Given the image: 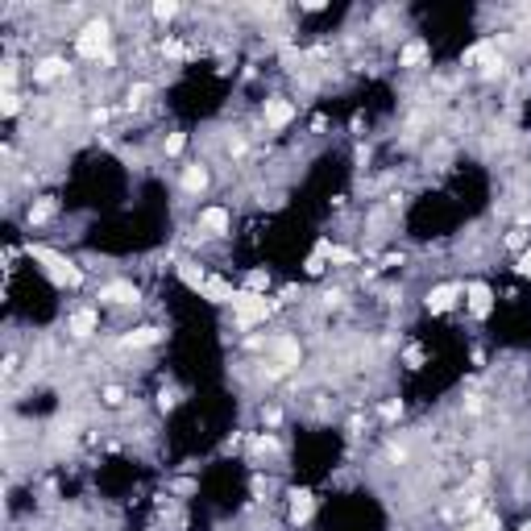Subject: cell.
<instances>
[{"instance_id":"obj_4","label":"cell","mask_w":531,"mask_h":531,"mask_svg":"<svg viewBox=\"0 0 531 531\" xmlns=\"http://www.w3.org/2000/svg\"><path fill=\"white\" fill-rule=\"evenodd\" d=\"M295 365H299V341L278 336V341H274V365H270V374L278 378V374H287V369H295Z\"/></svg>"},{"instance_id":"obj_25","label":"cell","mask_w":531,"mask_h":531,"mask_svg":"<svg viewBox=\"0 0 531 531\" xmlns=\"http://www.w3.org/2000/svg\"><path fill=\"white\" fill-rule=\"evenodd\" d=\"M274 448H278L274 436H258V440H254V452H274Z\"/></svg>"},{"instance_id":"obj_32","label":"cell","mask_w":531,"mask_h":531,"mask_svg":"<svg viewBox=\"0 0 531 531\" xmlns=\"http://www.w3.org/2000/svg\"><path fill=\"white\" fill-rule=\"evenodd\" d=\"M461 531H486V527L482 523H469V527H461Z\"/></svg>"},{"instance_id":"obj_22","label":"cell","mask_w":531,"mask_h":531,"mask_svg":"<svg viewBox=\"0 0 531 531\" xmlns=\"http://www.w3.org/2000/svg\"><path fill=\"white\" fill-rule=\"evenodd\" d=\"M104 402H108V407H121V402H125V391H121V386H104Z\"/></svg>"},{"instance_id":"obj_1","label":"cell","mask_w":531,"mask_h":531,"mask_svg":"<svg viewBox=\"0 0 531 531\" xmlns=\"http://www.w3.org/2000/svg\"><path fill=\"white\" fill-rule=\"evenodd\" d=\"M29 258L34 262H42V270L50 274V282H58V287H75L79 278H84V270L75 262H67L63 254H54V249H42V245H29Z\"/></svg>"},{"instance_id":"obj_30","label":"cell","mask_w":531,"mask_h":531,"mask_svg":"<svg viewBox=\"0 0 531 531\" xmlns=\"http://www.w3.org/2000/svg\"><path fill=\"white\" fill-rule=\"evenodd\" d=\"M482 527H486V531H502V523H498V515H486V519H482Z\"/></svg>"},{"instance_id":"obj_12","label":"cell","mask_w":531,"mask_h":531,"mask_svg":"<svg viewBox=\"0 0 531 531\" xmlns=\"http://www.w3.org/2000/svg\"><path fill=\"white\" fill-rule=\"evenodd\" d=\"M158 341H162L158 328H137V332H129L121 345H125V349H150V345H158Z\"/></svg>"},{"instance_id":"obj_21","label":"cell","mask_w":531,"mask_h":531,"mask_svg":"<svg viewBox=\"0 0 531 531\" xmlns=\"http://www.w3.org/2000/svg\"><path fill=\"white\" fill-rule=\"evenodd\" d=\"M183 145H187V133H171V137H166V154H171V158L183 154Z\"/></svg>"},{"instance_id":"obj_28","label":"cell","mask_w":531,"mask_h":531,"mask_svg":"<svg viewBox=\"0 0 531 531\" xmlns=\"http://www.w3.org/2000/svg\"><path fill=\"white\" fill-rule=\"evenodd\" d=\"M145 96H150V84H137V88L129 91V100H133V104H141V100H145Z\"/></svg>"},{"instance_id":"obj_10","label":"cell","mask_w":531,"mask_h":531,"mask_svg":"<svg viewBox=\"0 0 531 531\" xmlns=\"http://www.w3.org/2000/svg\"><path fill=\"white\" fill-rule=\"evenodd\" d=\"M457 295H461V287H452V282H444V287H436L432 295H428V311H448L452 303H457Z\"/></svg>"},{"instance_id":"obj_13","label":"cell","mask_w":531,"mask_h":531,"mask_svg":"<svg viewBox=\"0 0 531 531\" xmlns=\"http://www.w3.org/2000/svg\"><path fill=\"white\" fill-rule=\"evenodd\" d=\"M91 332H96V311H91V308L75 311V315H71V336H79V341H84V336H91Z\"/></svg>"},{"instance_id":"obj_9","label":"cell","mask_w":531,"mask_h":531,"mask_svg":"<svg viewBox=\"0 0 531 531\" xmlns=\"http://www.w3.org/2000/svg\"><path fill=\"white\" fill-rule=\"evenodd\" d=\"M465 63H482V71H486V75H498V67H502V63L494 58V42L473 46V50L465 54Z\"/></svg>"},{"instance_id":"obj_24","label":"cell","mask_w":531,"mask_h":531,"mask_svg":"<svg viewBox=\"0 0 531 531\" xmlns=\"http://www.w3.org/2000/svg\"><path fill=\"white\" fill-rule=\"evenodd\" d=\"M262 287H266V274L262 270H254V274L245 278V291H258V295H262Z\"/></svg>"},{"instance_id":"obj_20","label":"cell","mask_w":531,"mask_h":531,"mask_svg":"<svg viewBox=\"0 0 531 531\" xmlns=\"http://www.w3.org/2000/svg\"><path fill=\"white\" fill-rule=\"evenodd\" d=\"M175 13H178L175 0H158V4H154V17H158V21H171Z\"/></svg>"},{"instance_id":"obj_17","label":"cell","mask_w":531,"mask_h":531,"mask_svg":"<svg viewBox=\"0 0 531 531\" xmlns=\"http://www.w3.org/2000/svg\"><path fill=\"white\" fill-rule=\"evenodd\" d=\"M424 58H428V46H424V42L402 46V54H398V63H402V67H415V63H424Z\"/></svg>"},{"instance_id":"obj_7","label":"cell","mask_w":531,"mask_h":531,"mask_svg":"<svg viewBox=\"0 0 531 531\" xmlns=\"http://www.w3.org/2000/svg\"><path fill=\"white\" fill-rule=\"evenodd\" d=\"M291 117H295V104H291V100H266V125H270V129L291 125Z\"/></svg>"},{"instance_id":"obj_19","label":"cell","mask_w":531,"mask_h":531,"mask_svg":"<svg viewBox=\"0 0 531 531\" xmlns=\"http://www.w3.org/2000/svg\"><path fill=\"white\" fill-rule=\"evenodd\" d=\"M50 216H54V199H42V204L29 208V224H46Z\"/></svg>"},{"instance_id":"obj_14","label":"cell","mask_w":531,"mask_h":531,"mask_svg":"<svg viewBox=\"0 0 531 531\" xmlns=\"http://www.w3.org/2000/svg\"><path fill=\"white\" fill-rule=\"evenodd\" d=\"M204 299H208V303H232V287H228L224 278H208Z\"/></svg>"},{"instance_id":"obj_27","label":"cell","mask_w":531,"mask_h":531,"mask_svg":"<svg viewBox=\"0 0 531 531\" xmlns=\"http://www.w3.org/2000/svg\"><path fill=\"white\" fill-rule=\"evenodd\" d=\"M324 262H328L324 254H311V258H308V274H320V270H324Z\"/></svg>"},{"instance_id":"obj_26","label":"cell","mask_w":531,"mask_h":531,"mask_svg":"<svg viewBox=\"0 0 531 531\" xmlns=\"http://www.w3.org/2000/svg\"><path fill=\"white\" fill-rule=\"evenodd\" d=\"M175 402H178V395H175V391H162V395H158V407H162V411H171Z\"/></svg>"},{"instance_id":"obj_2","label":"cell","mask_w":531,"mask_h":531,"mask_svg":"<svg viewBox=\"0 0 531 531\" xmlns=\"http://www.w3.org/2000/svg\"><path fill=\"white\" fill-rule=\"evenodd\" d=\"M232 308H237V324L249 328V324L266 320V315L274 311V303H270L266 295H258V291H232Z\"/></svg>"},{"instance_id":"obj_3","label":"cell","mask_w":531,"mask_h":531,"mask_svg":"<svg viewBox=\"0 0 531 531\" xmlns=\"http://www.w3.org/2000/svg\"><path fill=\"white\" fill-rule=\"evenodd\" d=\"M108 38H112V34H108V21H88L75 46H79L84 58H104V63H108V58H112V54H108Z\"/></svg>"},{"instance_id":"obj_6","label":"cell","mask_w":531,"mask_h":531,"mask_svg":"<svg viewBox=\"0 0 531 531\" xmlns=\"http://www.w3.org/2000/svg\"><path fill=\"white\" fill-rule=\"evenodd\" d=\"M465 295H469V311H473L478 320H486L490 311H494V295H490L486 282H469V291H465Z\"/></svg>"},{"instance_id":"obj_31","label":"cell","mask_w":531,"mask_h":531,"mask_svg":"<svg viewBox=\"0 0 531 531\" xmlns=\"http://www.w3.org/2000/svg\"><path fill=\"white\" fill-rule=\"evenodd\" d=\"M519 270H523V274H531V249H523V258H519Z\"/></svg>"},{"instance_id":"obj_11","label":"cell","mask_w":531,"mask_h":531,"mask_svg":"<svg viewBox=\"0 0 531 531\" xmlns=\"http://www.w3.org/2000/svg\"><path fill=\"white\" fill-rule=\"evenodd\" d=\"M311 511H315V498H311L308 490H291V519L295 523H308Z\"/></svg>"},{"instance_id":"obj_29","label":"cell","mask_w":531,"mask_h":531,"mask_svg":"<svg viewBox=\"0 0 531 531\" xmlns=\"http://www.w3.org/2000/svg\"><path fill=\"white\" fill-rule=\"evenodd\" d=\"M382 415H386V419H398V415H402V402H386Z\"/></svg>"},{"instance_id":"obj_5","label":"cell","mask_w":531,"mask_h":531,"mask_svg":"<svg viewBox=\"0 0 531 531\" xmlns=\"http://www.w3.org/2000/svg\"><path fill=\"white\" fill-rule=\"evenodd\" d=\"M100 303H112V308H125V303H137V287L133 282H108L104 291H100Z\"/></svg>"},{"instance_id":"obj_8","label":"cell","mask_w":531,"mask_h":531,"mask_svg":"<svg viewBox=\"0 0 531 531\" xmlns=\"http://www.w3.org/2000/svg\"><path fill=\"white\" fill-rule=\"evenodd\" d=\"M199 228H204L208 237H224V232H228V212H224V208H204V212H199Z\"/></svg>"},{"instance_id":"obj_23","label":"cell","mask_w":531,"mask_h":531,"mask_svg":"<svg viewBox=\"0 0 531 531\" xmlns=\"http://www.w3.org/2000/svg\"><path fill=\"white\" fill-rule=\"evenodd\" d=\"M0 108H4V117H13V112L21 108V96H17V91H4V104H0Z\"/></svg>"},{"instance_id":"obj_16","label":"cell","mask_w":531,"mask_h":531,"mask_svg":"<svg viewBox=\"0 0 531 531\" xmlns=\"http://www.w3.org/2000/svg\"><path fill=\"white\" fill-rule=\"evenodd\" d=\"M204 187H208V171H204V166H187V171H183V191L199 195Z\"/></svg>"},{"instance_id":"obj_15","label":"cell","mask_w":531,"mask_h":531,"mask_svg":"<svg viewBox=\"0 0 531 531\" xmlns=\"http://www.w3.org/2000/svg\"><path fill=\"white\" fill-rule=\"evenodd\" d=\"M63 71H67V63H63V58H46V63H38L34 79H38V84H54V79H58Z\"/></svg>"},{"instance_id":"obj_18","label":"cell","mask_w":531,"mask_h":531,"mask_svg":"<svg viewBox=\"0 0 531 531\" xmlns=\"http://www.w3.org/2000/svg\"><path fill=\"white\" fill-rule=\"evenodd\" d=\"M178 278H183V282H187L191 291H199V295H204V287H208V278H204V274H199L195 266H178Z\"/></svg>"}]
</instances>
